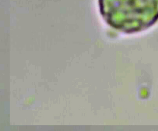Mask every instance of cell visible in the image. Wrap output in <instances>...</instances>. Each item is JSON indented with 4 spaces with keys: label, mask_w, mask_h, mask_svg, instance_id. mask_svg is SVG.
I'll use <instances>...</instances> for the list:
<instances>
[{
    "label": "cell",
    "mask_w": 158,
    "mask_h": 131,
    "mask_svg": "<svg viewBox=\"0 0 158 131\" xmlns=\"http://www.w3.org/2000/svg\"><path fill=\"white\" fill-rule=\"evenodd\" d=\"M107 23L126 33L140 32L158 21V0H100Z\"/></svg>",
    "instance_id": "6da1fadb"
}]
</instances>
